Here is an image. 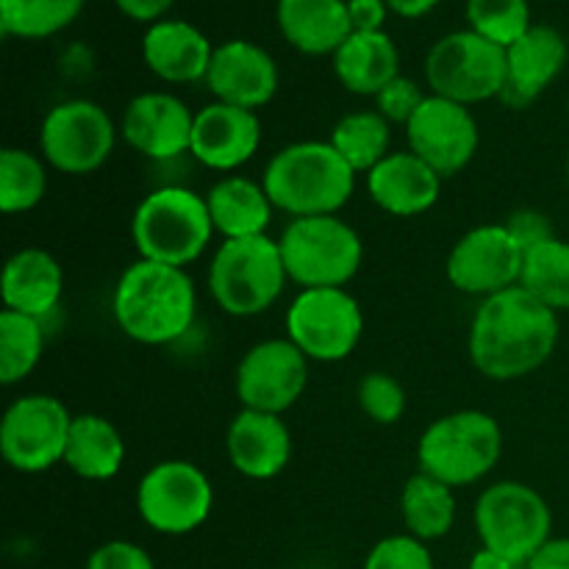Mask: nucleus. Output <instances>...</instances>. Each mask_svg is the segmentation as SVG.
<instances>
[{"mask_svg":"<svg viewBox=\"0 0 569 569\" xmlns=\"http://www.w3.org/2000/svg\"><path fill=\"white\" fill-rule=\"evenodd\" d=\"M559 345V315L522 287L483 298L472 317L470 359L489 381H517L537 372Z\"/></svg>","mask_w":569,"mask_h":569,"instance_id":"obj_1","label":"nucleus"},{"mask_svg":"<svg viewBox=\"0 0 569 569\" xmlns=\"http://www.w3.org/2000/svg\"><path fill=\"white\" fill-rule=\"evenodd\" d=\"M111 311L128 339L161 348L192 328L198 292L183 267L139 259L117 281Z\"/></svg>","mask_w":569,"mask_h":569,"instance_id":"obj_2","label":"nucleus"},{"mask_svg":"<svg viewBox=\"0 0 569 569\" xmlns=\"http://www.w3.org/2000/svg\"><path fill=\"white\" fill-rule=\"evenodd\" d=\"M272 206L298 217L339 214L356 189V172L331 142H295L278 150L261 176Z\"/></svg>","mask_w":569,"mask_h":569,"instance_id":"obj_3","label":"nucleus"},{"mask_svg":"<svg viewBox=\"0 0 569 569\" xmlns=\"http://www.w3.org/2000/svg\"><path fill=\"white\" fill-rule=\"evenodd\" d=\"M214 233L206 198L187 187L153 189L139 200L131 220L139 259L183 270L203 256Z\"/></svg>","mask_w":569,"mask_h":569,"instance_id":"obj_4","label":"nucleus"},{"mask_svg":"<svg viewBox=\"0 0 569 569\" xmlns=\"http://www.w3.org/2000/svg\"><path fill=\"white\" fill-rule=\"evenodd\" d=\"M503 431L487 411L465 409L433 420L417 445V465L448 487H470L495 470Z\"/></svg>","mask_w":569,"mask_h":569,"instance_id":"obj_5","label":"nucleus"},{"mask_svg":"<svg viewBox=\"0 0 569 569\" xmlns=\"http://www.w3.org/2000/svg\"><path fill=\"white\" fill-rule=\"evenodd\" d=\"M289 276L278 239H222L209 264V292L231 317H259L276 306Z\"/></svg>","mask_w":569,"mask_h":569,"instance_id":"obj_6","label":"nucleus"},{"mask_svg":"<svg viewBox=\"0 0 569 569\" xmlns=\"http://www.w3.org/2000/svg\"><path fill=\"white\" fill-rule=\"evenodd\" d=\"M278 248L289 281L300 289L348 287L365 261L361 237L339 214L298 217L283 228Z\"/></svg>","mask_w":569,"mask_h":569,"instance_id":"obj_7","label":"nucleus"},{"mask_svg":"<svg viewBox=\"0 0 569 569\" xmlns=\"http://www.w3.org/2000/svg\"><path fill=\"white\" fill-rule=\"evenodd\" d=\"M476 528L483 548L520 567L550 539L553 515L548 500L533 487L522 481H498L478 498Z\"/></svg>","mask_w":569,"mask_h":569,"instance_id":"obj_8","label":"nucleus"},{"mask_svg":"<svg viewBox=\"0 0 569 569\" xmlns=\"http://www.w3.org/2000/svg\"><path fill=\"white\" fill-rule=\"evenodd\" d=\"M426 81L431 94L461 106L500 98L506 87V48L470 28L445 33L428 50Z\"/></svg>","mask_w":569,"mask_h":569,"instance_id":"obj_9","label":"nucleus"},{"mask_svg":"<svg viewBox=\"0 0 569 569\" xmlns=\"http://www.w3.org/2000/svg\"><path fill=\"white\" fill-rule=\"evenodd\" d=\"M214 509V487L198 465L183 459L159 461L137 487V511L148 528L164 537L192 533Z\"/></svg>","mask_w":569,"mask_h":569,"instance_id":"obj_10","label":"nucleus"},{"mask_svg":"<svg viewBox=\"0 0 569 569\" xmlns=\"http://www.w3.org/2000/svg\"><path fill=\"white\" fill-rule=\"evenodd\" d=\"M117 126L94 100H64L44 114L39 128V150L53 170L64 176H89L111 159Z\"/></svg>","mask_w":569,"mask_h":569,"instance_id":"obj_11","label":"nucleus"},{"mask_svg":"<svg viewBox=\"0 0 569 569\" xmlns=\"http://www.w3.org/2000/svg\"><path fill=\"white\" fill-rule=\"evenodd\" d=\"M365 315L353 295L337 289H300L287 311V339H292L309 361L333 365L359 348Z\"/></svg>","mask_w":569,"mask_h":569,"instance_id":"obj_12","label":"nucleus"},{"mask_svg":"<svg viewBox=\"0 0 569 569\" xmlns=\"http://www.w3.org/2000/svg\"><path fill=\"white\" fill-rule=\"evenodd\" d=\"M72 415L53 395H22L0 420V453L22 476L64 465Z\"/></svg>","mask_w":569,"mask_h":569,"instance_id":"obj_13","label":"nucleus"},{"mask_svg":"<svg viewBox=\"0 0 569 569\" xmlns=\"http://www.w3.org/2000/svg\"><path fill=\"white\" fill-rule=\"evenodd\" d=\"M309 387V359L292 339H264L237 367V398L242 409L278 415L292 409Z\"/></svg>","mask_w":569,"mask_h":569,"instance_id":"obj_14","label":"nucleus"},{"mask_svg":"<svg viewBox=\"0 0 569 569\" xmlns=\"http://www.w3.org/2000/svg\"><path fill=\"white\" fill-rule=\"evenodd\" d=\"M409 150L442 178H453L476 159L481 131L470 106L428 94L406 126Z\"/></svg>","mask_w":569,"mask_h":569,"instance_id":"obj_15","label":"nucleus"},{"mask_svg":"<svg viewBox=\"0 0 569 569\" xmlns=\"http://www.w3.org/2000/svg\"><path fill=\"white\" fill-rule=\"evenodd\" d=\"M526 253L506 226H478L453 244L448 256V281L459 292L492 298L520 287Z\"/></svg>","mask_w":569,"mask_h":569,"instance_id":"obj_16","label":"nucleus"},{"mask_svg":"<svg viewBox=\"0 0 569 569\" xmlns=\"http://www.w3.org/2000/svg\"><path fill=\"white\" fill-rule=\"evenodd\" d=\"M194 111L172 92H142L126 106L120 133L150 161H170L192 150Z\"/></svg>","mask_w":569,"mask_h":569,"instance_id":"obj_17","label":"nucleus"},{"mask_svg":"<svg viewBox=\"0 0 569 569\" xmlns=\"http://www.w3.org/2000/svg\"><path fill=\"white\" fill-rule=\"evenodd\" d=\"M206 83L220 103L259 111L276 98L281 76L276 59L261 44L231 39L214 48Z\"/></svg>","mask_w":569,"mask_h":569,"instance_id":"obj_18","label":"nucleus"},{"mask_svg":"<svg viewBox=\"0 0 569 569\" xmlns=\"http://www.w3.org/2000/svg\"><path fill=\"white\" fill-rule=\"evenodd\" d=\"M261 148V120L256 111L214 100L194 114L192 150L203 167L233 172L248 164Z\"/></svg>","mask_w":569,"mask_h":569,"instance_id":"obj_19","label":"nucleus"},{"mask_svg":"<svg viewBox=\"0 0 569 569\" xmlns=\"http://www.w3.org/2000/svg\"><path fill=\"white\" fill-rule=\"evenodd\" d=\"M567 39L553 26L533 22L511 48H506V87L498 100L509 109H528L567 67Z\"/></svg>","mask_w":569,"mask_h":569,"instance_id":"obj_20","label":"nucleus"},{"mask_svg":"<svg viewBox=\"0 0 569 569\" xmlns=\"http://www.w3.org/2000/svg\"><path fill=\"white\" fill-rule=\"evenodd\" d=\"M226 450L239 476L270 481L292 461V431L278 415L242 409L228 426Z\"/></svg>","mask_w":569,"mask_h":569,"instance_id":"obj_21","label":"nucleus"},{"mask_svg":"<svg viewBox=\"0 0 569 569\" xmlns=\"http://www.w3.org/2000/svg\"><path fill=\"white\" fill-rule=\"evenodd\" d=\"M442 181L445 178L411 150H392L367 172V192L387 214L420 217L437 206Z\"/></svg>","mask_w":569,"mask_h":569,"instance_id":"obj_22","label":"nucleus"},{"mask_svg":"<svg viewBox=\"0 0 569 569\" xmlns=\"http://www.w3.org/2000/svg\"><path fill=\"white\" fill-rule=\"evenodd\" d=\"M214 44L187 20H159L144 31L142 59L167 83H194L209 76Z\"/></svg>","mask_w":569,"mask_h":569,"instance_id":"obj_23","label":"nucleus"},{"mask_svg":"<svg viewBox=\"0 0 569 569\" xmlns=\"http://www.w3.org/2000/svg\"><path fill=\"white\" fill-rule=\"evenodd\" d=\"M3 306L17 315L44 320L64 295V270L42 248H22L3 267Z\"/></svg>","mask_w":569,"mask_h":569,"instance_id":"obj_24","label":"nucleus"},{"mask_svg":"<svg viewBox=\"0 0 569 569\" xmlns=\"http://www.w3.org/2000/svg\"><path fill=\"white\" fill-rule=\"evenodd\" d=\"M276 20L283 39L309 56H333L353 33L348 0H278Z\"/></svg>","mask_w":569,"mask_h":569,"instance_id":"obj_25","label":"nucleus"},{"mask_svg":"<svg viewBox=\"0 0 569 569\" xmlns=\"http://www.w3.org/2000/svg\"><path fill=\"white\" fill-rule=\"evenodd\" d=\"M214 231L222 239L264 237L272 222V200L264 183H256L244 176H226L206 194Z\"/></svg>","mask_w":569,"mask_h":569,"instance_id":"obj_26","label":"nucleus"},{"mask_svg":"<svg viewBox=\"0 0 569 569\" xmlns=\"http://www.w3.org/2000/svg\"><path fill=\"white\" fill-rule=\"evenodd\" d=\"M333 72L348 92L376 98L400 76V50L387 31H353L333 53Z\"/></svg>","mask_w":569,"mask_h":569,"instance_id":"obj_27","label":"nucleus"},{"mask_svg":"<svg viewBox=\"0 0 569 569\" xmlns=\"http://www.w3.org/2000/svg\"><path fill=\"white\" fill-rule=\"evenodd\" d=\"M64 465L83 481H111L126 465L122 433L100 415L72 417Z\"/></svg>","mask_w":569,"mask_h":569,"instance_id":"obj_28","label":"nucleus"},{"mask_svg":"<svg viewBox=\"0 0 569 569\" xmlns=\"http://www.w3.org/2000/svg\"><path fill=\"white\" fill-rule=\"evenodd\" d=\"M400 515L411 537L431 542L448 537L456 522L453 487L437 481L428 472H417L400 492Z\"/></svg>","mask_w":569,"mask_h":569,"instance_id":"obj_29","label":"nucleus"},{"mask_svg":"<svg viewBox=\"0 0 569 569\" xmlns=\"http://www.w3.org/2000/svg\"><path fill=\"white\" fill-rule=\"evenodd\" d=\"M328 142L337 148V153L353 167V172H370L372 167L381 164L392 150V131H389L387 117L372 111H353V114H345L342 120L333 126L331 139Z\"/></svg>","mask_w":569,"mask_h":569,"instance_id":"obj_30","label":"nucleus"},{"mask_svg":"<svg viewBox=\"0 0 569 569\" xmlns=\"http://www.w3.org/2000/svg\"><path fill=\"white\" fill-rule=\"evenodd\" d=\"M520 287L531 292L548 309L569 311V242L550 239L539 248L528 250L522 261Z\"/></svg>","mask_w":569,"mask_h":569,"instance_id":"obj_31","label":"nucleus"},{"mask_svg":"<svg viewBox=\"0 0 569 569\" xmlns=\"http://www.w3.org/2000/svg\"><path fill=\"white\" fill-rule=\"evenodd\" d=\"M48 161L22 148L0 153V209L6 214H26L48 194Z\"/></svg>","mask_w":569,"mask_h":569,"instance_id":"obj_32","label":"nucleus"},{"mask_svg":"<svg viewBox=\"0 0 569 569\" xmlns=\"http://www.w3.org/2000/svg\"><path fill=\"white\" fill-rule=\"evenodd\" d=\"M42 320L3 309L0 315V383L14 387L26 381L42 361Z\"/></svg>","mask_w":569,"mask_h":569,"instance_id":"obj_33","label":"nucleus"},{"mask_svg":"<svg viewBox=\"0 0 569 569\" xmlns=\"http://www.w3.org/2000/svg\"><path fill=\"white\" fill-rule=\"evenodd\" d=\"M87 0H0V26L20 39H44L64 31Z\"/></svg>","mask_w":569,"mask_h":569,"instance_id":"obj_34","label":"nucleus"},{"mask_svg":"<svg viewBox=\"0 0 569 569\" xmlns=\"http://www.w3.org/2000/svg\"><path fill=\"white\" fill-rule=\"evenodd\" d=\"M467 22L500 48H511L533 26L528 0H467Z\"/></svg>","mask_w":569,"mask_h":569,"instance_id":"obj_35","label":"nucleus"},{"mask_svg":"<svg viewBox=\"0 0 569 569\" xmlns=\"http://www.w3.org/2000/svg\"><path fill=\"white\" fill-rule=\"evenodd\" d=\"M359 406L378 426H395L406 415V389L389 372H367L359 383Z\"/></svg>","mask_w":569,"mask_h":569,"instance_id":"obj_36","label":"nucleus"},{"mask_svg":"<svg viewBox=\"0 0 569 569\" xmlns=\"http://www.w3.org/2000/svg\"><path fill=\"white\" fill-rule=\"evenodd\" d=\"M365 569H433L431 550L411 533L387 537L367 553Z\"/></svg>","mask_w":569,"mask_h":569,"instance_id":"obj_37","label":"nucleus"},{"mask_svg":"<svg viewBox=\"0 0 569 569\" xmlns=\"http://www.w3.org/2000/svg\"><path fill=\"white\" fill-rule=\"evenodd\" d=\"M426 98L428 94L422 92L420 83L400 72L398 78H392V81L376 94V111L381 117H387L389 122L409 126V120L417 114V109H420Z\"/></svg>","mask_w":569,"mask_h":569,"instance_id":"obj_38","label":"nucleus"},{"mask_svg":"<svg viewBox=\"0 0 569 569\" xmlns=\"http://www.w3.org/2000/svg\"><path fill=\"white\" fill-rule=\"evenodd\" d=\"M87 569H156V565L144 548L126 542V539H114V542L100 545L89 556Z\"/></svg>","mask_w":569,"mask_h":569,"instance_id":"obj_39","label":"nucleus"},{"mask_svg":"<svg viewBox=\"0 0 569 569\" xmlns=\"http://www.w3.org/2000/svg\"><path fill=\"white\" fill-rule=\"evenodd\" d=\"M503 226L509 228L511 237L517 239V244L522 248V253H528V250H533V248H539V244L556 239L550 220L537 209L515 211V214H511Z\"/></svg>","mask_w":569,"mask_h":569,"instance_id":"obj_40","label":"nucleus"},{"mask_svg":"<svg viewBox=\"0 0 569 569\" xmlns=\"http://www.w3.org/2000/svg\"><path fill=\"white\" fill-rule=\"evenodd\" d=\"M348 14H350V26H353L356 33L383 31L389 6L387 0H348Z\"/></svg>","mask_w":569,"mask_h":569,"instance_id":"obj_41","label":"nucleus"},{"mask_svg":"<svg viewBox=\"0 0 569 569\" xmlns=\"http://www.w3.org/2000/svg\"><path fill=\"white\" fill-rule=\"evenodd\" d=\"M526 569H569V539L550 537L548 542L531 556Z\"/></svg>","mask_w":569,"mask_h":569,"instance_id":"obj_42","label":"nucleus"},{"mask_svg":"<svg viewBox=\"0 0 569 569\" xmlns=\"http://www.w3.org/2000/svg\"><path fill=\"white\" fill-rule=\"evenodd\" d=\"M117 9L122 11L126 17H131V20L137 22H159L161 17H164V11L170 9L176 0H114Z\"/></svg>","mask_w":569,"mask_h":569,"instance_id":"obj_43","label":"nucleus"},{"mask_svg":"<svg viewBox=\"0 0 569 569\" xmlns=\"http://www.w3.org/2000/svg\"><path fill=\"white\" fill-rule=\"evenodd\" d=\"M387 6L395 11V14L415 20V17H422L431 9H437L439 0H387Z\"/></svg>","mask_w":569,"mask_h":569,"instance_id":"obj_44","label":"nucleus"},{"mask_svg":"<svg viewBox=\"0 0 569 569\" xmlns=\"http://www.w3.org/2000/svg\"><path fill=\"white\" fill-rule=\"evenodd\" d=\"M470 569H517V565L506 559V556L495 553V550L481 548L476 556H472Z\"/></svg>","mask_w":569,"mask_h":569,"instance_id":"obj_45","label":"nucleus"},{"mask_svg":"<svg viewBox=\"0 0 569 569\" xmlns=\"http://www.w3.org/2000/svg\"><path fill=\"white\" fill-rule=\"evenodd\" d=\"M567 192H569V156H567Z\"/></svg>","mask_w":569,"mask_h":569,"instance_id":"obj_46","label":"nucleus"}]
</instances>
